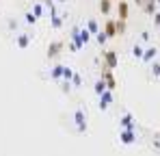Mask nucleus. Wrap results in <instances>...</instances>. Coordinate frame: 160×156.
<instances>
[{
  "label": "nucleus",
  "mask_w": 160,
  "mask_h": 156,
  "mask_svg": "<svg viewBox=\"0 0 160 156\" xmlns=\"http://www.w3.org/2000/svg\"><path fill=\"white\" fill-rule=\"evenodd\" d=\"M156 4H160V0H156Z\"/></svg>",
  "instance_id": "obj_27"
},
{
  "label": "nucleus",
  "mask_w": 160,
  "mask_h": 156,
  "mask_svg": "<svg viewBox=\"0 0 160 156\" xmlns=\"http://www.w3.org/2000/svg\"><path fill=\"white\" fill-rule=\"evenodd\" d=\"M102 59H104V67H106V70H115L117 63H119V56H117V52H115V50L102 52Z\"/></svg>",
  "instance_id": "obj_1"
},
{
  "label": "nucleus",
  "mask_w": 160,
  "mask_h": 156,
  "mask_svg": "<svg viewBox=\"0 0 160 156\" xmlns=\"http://www.w3.org/2000/svg\"><path fill=\"white\" fill-rule=\"evenodd\" d=\"M156 54H158V50L152 46V48H147V50L143 52V61H145V63H152V61L156 59Z\"/></svg>",
  "instance_id": "obj_10"
},
{
  "label": "nucleus",
  "mask_w": 160,
  "mask_h": 156,
  "mask_svg": "<svg viewBox=\"0 0 160 156\" xmlns=\"http://www.w3.org/2000/svg\"><path fill=\"white\" fill-rule=\"evenodd\" d=\"M102 80L106 82V87L110 89V91L117 87V80H115V76H112V70H104V72H102Z\"/></svg>",
  "instance_id": "obj_7"
},
{
  "label": "nucleus",
  "mask_w": 160,
  "mask_h": 156,
  "mask_svg": "<svg viewBox=\"0 0 160 156\" xmlns=\"http://www.w3.org/2000/svg\"><path fill=\"white\" fill-rule=\"evenodd\" d=\"M152 74L160 76V63H156V61H152Z\"/></svg>",
  "instance_id": "obj_22"
},
{
  "label": "nucleus",
  "mask_w": 160,
  "mask_h": 156,
  "mask_svg": "<svg viewBox=\"0 0 160 156\" xmlns=\"http://www.w3.org/2000/svg\"><path fill=\"white\" fill-rule=\"evenodd\" d=\"M119 20H123V22L128 20V2L126 0L119 2Z\"/></svg>",
  "instance_id": "obj_12"
},
{
  "label": "nucleus",
  "mask_w": 160,
  "mask_h": 156,
  "mask_svg": "<svg viewBox=\"0 0 160 156\" xmlns=\"http://www.w3.org/2000/svg\"><path fill=\"white\" fill-rule=\"evenodd\" d=\"M58 2H67V0H58Z\"/></svg>",
  "instance_id": "obj_26"
},
{
  "label": "nucleus",
  "mask_w": 160,
  "mask_h": 156,
  "mask_svg": "<svg viewBox=\"0 0 160 156\" xmlns=\"http://www.w3.org/2000/svg\"><path fill=\"white\" fill-rule=\"evenodd\" d=\"M24 18H26V24H35V22H37V20H39V18H37V15H35V13H32V11H30V13H26V15H24Z\"/></svg>",
  "instance_id": "obj_20"
},
{
  "label": "nucleus",
  "mask_w": 160,
  "mask_h": 156,
  "mask_svg": "<svg viewBox=\"0 0 160 156\" xmlns=\"http://www.w3.org/2000/svg\"><path fill=\"white\" fill-rule=\"evenodd\" d=\"M32 13H35L37 18H41V15H43V4H39V2H37V4L32 7Z\"/></svg>",
  "instance_id": "obj_19"
},
{
  "label": "nucleus",
  "mask_w": 160,
  "mask_h": 156,
  "mask_svg": "<svg viewBox=\"0 0 160 156\" xmlns=\"http://www.w3.org/2000/svg\"><path fill=\"white\" fill-rule=\"evenodd\" d=\"M67 48H69V50H72V52H76V50H78V46H76L74 41H69V44H67Z\"/></svg>",
  "instance_id": "obj_25"
},
{
  "label": "nucleus",
  "mask_w": 160,
  "mask_h": 156,
  "mask_svg": "<svg viewBox=\"0 0 160 156\" xmlns=\"http://www.w3.org/2000/svg\"><path fill=\"white\" fill-rule=\"evenodd\" d=\"M50 24H52V28H61V26H63V18H61L58 13H52V18H50Z\"/></svg>",
  "instance_id": "obj_14"
},
{
  "label": "nucleus",
  "mask_w": 160,
  "mask_h": 156,
  "mask_svg": "<svg viewBox=\"0 0 160 156\" xmlns=\"http://www.w3.org/2000/svg\"><path fill=\"white\" fill-rule=\"evenodd\" d=\"M106 33H104V30H100V33H98V35H95V41H98V44H100V46H104V44H106Z\"/></svg>",
  "instance_id": "obj_17"
},
{
  "label": "nucleus",
  "mask_w": 160,
  "mask_h": 156,
  "mask_svg": "<svg viewBox=\"0 0 160 156\" xmlns=\"http://www.w3.org/2000/svg\"><path fill=\"white\" fill-rule=\"evenodd\" d=\"M74 78V70L72 67H65V72H63V80H72Z\"/></svg>",
  "instance_id": "obj_21"
},
{
  "label": "nucleus",
  "mask_w": 160,
  "mask_h": 156,
  "mask_svg": "<svg viewBox=\"0 0 160 156\" xmlns=\"http://www.w3.org/2000/svg\"><path fill=\"white\" fill-rule=\"evenodd\" d=\"M87 28H89L91 35H98V33H100V28H98V22H95V20H89V22H87Z\"/></svg>",
  "instance_id": "obj_16"
},
{
  "label": "nucleus",
  "mask_w": 160,
  "mask_h": 156,
  "mask_svg": "<svg viewBox=\"0 0 160 156\" xmlns=\"http://www.w3.org/2000/svg\"><path fill=\"white\" fill-rule=\"evenodd\" d=\"M72 85H74V87H80V85H82V78H80V74H76V72H74V78H72Z\"/></svg>",
  "instance_id": "obj_23"
},
{
  "label": "nucleus",
  "mask_w": 160,
  "mask_h": 156,
  "mask_svg": "<svg viewBox=\"0 0 160 156\" xmlns=\"http://www.w3.org/2000/svg\"><path fill=\"white\" fill-rule=\"evenodd\" d=\"M119 126L123 130H136V124H134V117L130 113H123L121 117H119Z\"/></svg>",
  "instance_id": "obj_4"
},
{
  "label": "nucleus",
  "mask_w": 160,
  "mask_h": 156,
  "mask_svg": "<svg viewBox=\"0 0 160 156\" xmlns=\"http://www.w3.org/2000/svg\"><path fill=\"white\" fill-rule=\"evenodd\" d=\"M74 122H76V130L78 132H87V113H84V108H76Z\"/></svg>",
  "instance_id": "obj_2"
},
{
  "label": "nucleus",
  "mask_w": 160,
  "mask_h": 156,
  "mask_svg": "<svg viewBox=\"0 0 160 156\" xmlns=\"http://www.w3.org/2000/svg\"><path fill=\"white\" fill-rule=\"evenodd\" d=\"M63 48H65V41H52L48 46V59H56L63 52Z\"/></svg>",
  "instance_id": "obj_5"
},
{
  "label": "nucleus",
  "mask_w": 160,
  "mask_h": 156,
  "mask_svg": "<svg viewBox=\"0 0 160 156\" xmlns=\"http://www.w3.org/2000/svg\"><path fill=\"white\" fill-rule=\"evenodd\" d=\"M110 9H112V2H110V0H100V11H102L104 15L110 13Z\"/></svg>",
  "instance_id": "obj_13"
},
{
  "label": "nucleus",
  "mask_w": 160,
  "mask_h": 156,
  "mask_svg": "<svg viewBox=\"0 0 160 156\" xmlns=\"http://www.w3.org/2000/svg\"><path fill=\"white\" fill-rule=\"evenodd\" d=\"M110 104H112V91H110V89H106V91L100 96V108H102V111H106Z\"/></svg>",
  "instance_id": "obj_8"
},
{
  "label": "nucleus",
  "mask_w": 160,
  "mask_h": 156,
  "mask_svg": "<svg viewBox=\"0 0 160 156\" xmlns=\"http://www.w3.org/2000/svg\"><path fill=\"white\" fill-rule=\"evenodd\" d=\"M63 72H65V65H54L50 76H52L54 80H61V78H63Z\"/></svg>",
  "instance_id": "obj_11"
},
{
  "label": "nucleus",
  "mask_w": 160,
  "mask_h": 156,
  "mask_svg": "<svg viewBox=\"0 0 160 156\" xmlns=\"http://www.w3.org/2000/svg\"><path fill=\"white\" fill-rule=\"evenodd\" d=\"M106 89H108V87H106V82H104V80L100 78V80L95 82V93H98V96H102V93H104Z\"/></svg>",
  "instance_id": "obj_15"
},
{
  "label": "nucleus",
  "mask_w": 160,
  "mask_h": 156,
  "mask_svg": "<svg viewBox=\"0 0 160 156\" xmlns=\"http://www.w3.org/2000/svg\"><path fill=\"white\" fill-rule=\"evenodd\" d=\"M30 39H32V35H26V33L24 35H18L15 37V46L18 48H28L30 46Z\"/></svg>",
  "instance_id": "obj_9"
},
{
  "label": "nucleus",
  "mask_w": 160,
  "mask_h": 156,
  "mask_svg": "<svg viewBox=\"0 0 160 156\" xmlns=\"http://www.w3.org/2000/svg\"><path fill=\"white\" fill-rule=\"evenodd\" d=\"M154 24L160 26V11H158V13H154Z\"/></svg>",
  "instance_id": "obj_24"
},
{
  "label": "nucleus",
  "mask_w": 160,
  "mask_h": 156,
  "mask_svg": "<svg viewBox=\"0 0 160 156\" xmlns=\"http://www.w3.org/2000/svg\"><path fill=\"white\" fill-rule=\"evenodd\" d=\"M119 141L123 143V145H132L134 141H136V130H123L119 132Z\"/></svg>",
  "instance_id": "obj_3"
},
{
  "label": "nucleus",
  "mask_w": 160,
  "mask_h": 156,
  "mask_svg": "<svg viewBox=\"0 0 160 156\" xmlns=\"http://www.w3.org/2000/svg\"><path fill=\"white\" fill-rule=\"evenodd\" d=\"M143 48H141V44H134V48H132V54L136 56V59H143Z\"/></svg>",
  "instance_id": "obj_18"
},
{
  "label": "nucleus",
  "mask_w": 160,
  "mask_h": 156,
  "mask_svg": "<svg viewBox=\"0 0 160 156\" xmlns=\"http://www.w3.org/2000/svg\"><path fill=\"white\" fill-rule=\"evenodd\" d=\"M104 33H106V37H117L119 35V28H117V20H106V24H104Z\"/></svg>",
  "instance_id": "obj_6"
}]
</instances>
